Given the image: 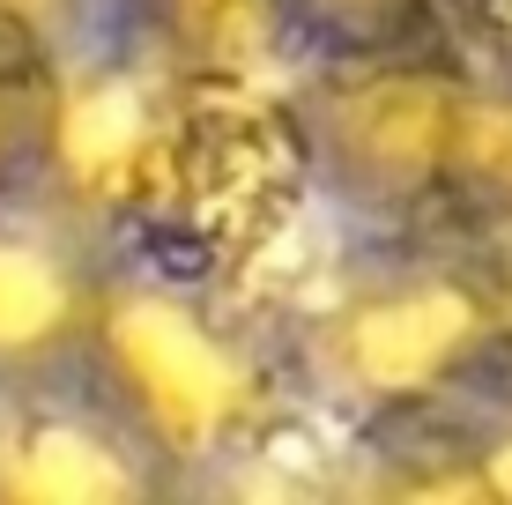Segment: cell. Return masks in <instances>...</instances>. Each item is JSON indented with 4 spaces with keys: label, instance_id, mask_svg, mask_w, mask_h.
I'll return each instance as SVG.
<instances>
[{
    "label": "cell",
    "instance_id": "obj_1",
    "mask_svg": "<svg viewBox=\"0 0 512 505\" xmlns=\"http://www.w3.org/2000/svg\"><path fill=\"white\" fill-rule=\"evenodd\" d=\"M82 379L164 454L171 476H186V468L238 461L275 439L297 364L223 290L171 268L112 260Z\"/></svg>",
    "mask_w": 512,
    "mask_h": 505
},
{
    "label": "cell",
    "instance_id": "obj_2",
    "mask_svg": "<svg viewBox=\"0 0 512 505\" xmlns=\"http://www.w3.org/2000/svg\"><path fill=\"white\" fill-rule=\"evenodd\" d=\"M312 186L379 223H409L468 194L490 90L453 60L401 45H334L290 97Z\"/></svg>",
    "mask_w": 512,
    "mask_h": 505
},
{
    "label": "cell",
    "instance_id": "obj_3",
    "mask_svg": "<svg viewBox=\"0 0 512 505\" xmlns=\"http://www.w3.org/2000/svg\"><path fill=\"white\" fill-rule=\"evenodd\" d=\"M498 357H512V283L453 253L357 275L305 327V379L372 424H423Z\"/></svg>",
    "mask_w": 512,
    "mask_h": 505
},
{
    "label": "cell",
    "instance_id": "obj_4",
    "mask_svg": "<svg viewBox=\"0 0 512 505\" xmlns=\"http://www.w3.org/2000/svg\"><path fill=\"white\" fill-rule=\"evenodd\" d=\"M112 260L52 186L0 201V387L82 372Z\"/></svg>",
    "mask_w": 512,
    "mask_h": 505
},
{
    "label": "cell",
    "instance_id": "obj_5",
    "mask_svg": "<svg viewBox=\"0 0 512 505\" xmlns=\"http://www.w3.org/2000/svg\"><path fill=\"white\" fill-rule=\"evenodd\" d=\"M171 483L164 454L82 372L0 387V498L97 505Z\"/></svg>",
    "mask_w": 512,
    "mask_h": 505
},
{
    "label": "cell",
    "instance_id": "obj_6",
    "mask_svg": "<svg viewBox=\"0 0 512 505\" xmlns=\"http://www.w3.org/2000/svg\"><path fill=\"white\" fill-rule=\"evenodd\" d=\"M52 104H60V60L52 38L0 15V201H23L52 171Z\"/></svg>",
    "mask_w": 512,
    "mask_h": 505
},
{
    "label": "cell",
    "instance_id": "obj_7",
    "mask_svg": "<svg viewBox=\"0 0 512 505\" xmlns=\"http://www.w3.org/2000/svg\"><path fill=\"white\" fill-rule=\"evenodd\" d=\"M446 0H290V23H312L327 45H401Z\"/></svg>",
    "mask_w": 512,
    "mask_h": 505
},
{
    "label": "cell",
    "instance_id": "obj_8",
    "mask_svg": "<svg viewBox=\"0 0 512 505\" xmlns=\"http://www.w3.org/2000/svg\"><path fill=\"white\" fill-rule=\"evenodd\" d=\"M453 23H461V45L483 75V90L512 97V0H446Z\"/></svg>",
    "mask_w": 512,
    "mask_h": 505
},
{
    "label": "cell",
    "instance_id": "obj_9",
    "mask_svg": "<svg viewBox=\"0 0 512 505\" xmlns=\"http://www.w3.org/2000/svg\"><path fill=\"white\" fill-rule=\"evenodd\" d=\"M461 454H468L475 498H505L512 505V416H505V424H490V431H468Z\"/></svg>",
    "mask_w": 512,
    "mask_h": 505
},
{
    "label": "cell",
    "instance_id": "obj_10",
    "mask_svg": "<svg viewBox=\"0 0 512 505\" xmlns=\"http://www.w3.org/2000/svg\"><path fill=\"white\" fill-rule=\"evenodd\" d=\"M75 8H82V0H0V15H15V23L45 30L52 45L67 38V23H75Z\"/></svg>",
    "mask_w": 512,
    "mask_h": 505
}]
</instances>
